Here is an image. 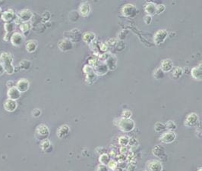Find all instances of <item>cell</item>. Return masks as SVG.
Wrapping results in <instances>:
<instances>
[{
  "label": "cell",
  "instance_id": "1",
  "mask_svg": "<svg viewBox=\"0 0 202 171\" xmlns=\"http://www.w3.org/2000/svg\"><path fill=\"white\" fill-rule=\"evenodd\" d=\"M114 125L119 128L124 133H129L135 129V121L131 119H124V118H115L113 120Z\"/></svg>",
  "mask_w": 202,
  "mask_h": 171
},
{
  "label": "cell",
  "instance_id": "2",
  "mask_svg": "<svg viewBox=\"0 0 202 171\" xmlns=\"http://www.w3.org/2000/svg\"><path fill=\"white\" fill-rule=\"evenodd\" d=\"M0 63L4 67L5 72L10 75L14 72L13 58L9 52H2L0 55Z\"/></svg>",
  "mask_w": 202,
  "mask_h": 171
},
{
  "label": "cell",
  "instance_id": "3",
  "mask_svg": "<svg viewBox=\"0 0 202 171\" xmlns=\"http://www.w3.org/2000/svg\"><path fill=\"white\" fill-rule=\"evenodd\" d=\"M98 58L104 61L109 71H115L117 68L118 59L115 55L111 54L110 52H106L99 56Z\"/></svg>",
  "mask_w": 202,
  "mask_h": 171
},
{
  "label": "cell",
  "instance_id": "4",
  "mask_svg": "<svg viewBox=\"0 0 202 171\" xmlns=\"http://www.w3.org/2000/svg\"><path fill=\"white\" fill-rule=\"evenodd\" d=\"M50 136V129L46 124H40L37 126L35 131V136L39 141H43L47 139Z\"/></svg>",
  "mask_w": 202,
  "mask_h": 171
},
{
  "label": "cell",
  "instance_id": "5",
  "mask_svg": "<svg viewBox=\"0 0 202 171\" xmlns=\"http://www.w3.org/2000/svg\"><path fill=\"white\" fill-rule=\"evenodd\" d=\"M83 71L85 74V81L87 84L91 85L96 82V80H97V76L94 73L92 67L89 66L88 64H86V65L84 66Z\"/></svg>",
  "mask_w": 202,
  "mask_h": 171
},
{
  "label": "cell",
  "instance_id": "6",
  "mask_svg": "<svg viewBox=\"0 0 202 171\" xmlns=\"http://www.w3.org/2000/svg\"><path fill=\"white\" fill-rule=\"evenodd\" d=\"M93 69L94 73H96V76H103L108 73L109 69H108L107 66L104 61H102L100 59H97L95 64L93 67Z\"/></svg>",
  "mask_w": 202,
  "mask_h": 171
},
{
  "label": "cell",
  "instance_id": "7",
  "mask_svg": "<svg viewBox=\"0 0 202 171\" xmlns=\"http://www.w3.org/2000/svg\"><path fill=\"white\" fill-rule=\"evenodd\" d=\"M138 9L136 6L133 4H126L122 8V15L125 17L134 18L136 17Z\"/></svg>",
  "mask_w": 202,
  "mask_h": 171
},
{
  "label": "cell",
  "instance_id": "8",
  "mask_svg": "<svg viewBox=\"0 0 202 171\" xmlns=\"http://www.w3.org/2000/svg\"><path fill=\"white\" fill-rule=\"evenodd\" d=\"M168 37V32L166 30H160L154 36V42L157 46L163 44Z\"/></svg>",
  "mask_w": 202,
  "mask_h": 171
},
{
  "label": "cell",
  "instance_id": "9",
  "mask_svg": "<svg viewBox=\"0 0 202 171\" xmlns=\"http://www.w3.org/2000/svg\"><path fill=\"white\" fill-rule=\"evenodd\" d=\"M66 38L69 39L71 42H79L82 39V35L80 30L78 29H73L71 30L68 31L65 34Z\"/></svg>",
  "mask_w": 202,
  "mask_h": 171
},
{
  "label": "cell",
  "instance_id": "10",
  "mask_svg": "<svg viewBox=\"0 0 202 171\" xmlns=\"http://www.w3.org/2000/svg\"><path fill=\"white\" fill-rule=\"evenodd\" d=\"M199 123V117L196 113H191L187 116L184 124L187 127H196Z\"/></svg>",
  "mask_w": 202,
  "mask_h": 171
},
{
  "label": "cell",
  "instance_id": "11",
  "mask_svg": "<svg viewBox=\"0 0 202 171\" xmlns=\"http://www.w3.org/2000/svg\"><path fill=\"white\" fill-rule=\"evenodd\" d=\"M176 138V134L174 131H166L160 137V142L165 144H170Z\"/></svg>",
  "mask_w": 202,
  "mask_h": 171
},
{
  "label": "cell",
  "instance_id": "12",
  "mask_svg": "<svg viewBox=\"0 0 202 171\" xmlns=\"http://www.w3.org/2000/svg\"><path fill=\"white\" fill-rule=\"evenodd\" d=\"M147 171H163V164L158 160H151L146 163Z\"/></svg>",
  "mask_w": 202,
  "mask_h": 171
},
{
  "label": "cell",
  "instance_id": "13",
  "mask_svg": "<svg viewBox=\"0 0 202 171\" xmlns=\"http://www.w3.org/2000/svg\"><path fill=\"white\" fill-rule=\"evenodd\" d=\"M152 153L155 157L160 158V159L164 160L167 157L164 147L163 145H160L154 146V148L152 149Z\"/></svg>",
  "mask_w": 202,
  "mask_h": 171
},
{
  "label": "cell",
  "instance_id": "14",
  "mask_svg": "<svg viewBox=\"0 0 202 171\" xmlns=\"http://www.w3.org/2000/svg\"><path fill=\"white\" fill-rule=\"evenodd\" d=\"M58 48L62 52H68L73 48V42H71L68 39H63L58 44Z\"/></svg>",
  "mask_w": 202,
  "mask_h": 171
},
{
  "label": "cell",
  "instance_id": "15",
  "mask_svg": "<svg viewBox=\"0 0 202 171\" xmlns=\"http://www.w3.org/2000/svg\"><path fill=\"white\" fill-rule=\"evenodd\" d=\"M33 14L29 9H23L17 13V17L23 23H27L32 18Z\"/></svg>",
  "mask_w": 202,
  "mask_h": 171
},
{
  "label": "cell",
  "instance_id": "16",
  "mask_svg": "<svg viewBox=\"0 0 202 171\" xmlns=\"http://www.w3.org/2000/svg\"><path fill=\"white\" fill-rule=\"evenodd\" d=\"M70 133V127L68 125H62L60 127H59V129L56 131V135L61 139H64L66 138Z\"/></svg>",
  "mask_w": 202,
  "mask_h": 171
},
{
  "label": "cell",
  "instance_id": "17",
  "mask_svg": "<svg viewBox=\"0 0 202 171\" xmlns=\"http://www.w3.org/2000/svg\"><path fill=\"white\" fill-rule=\"evenodd\" d=\"M91 11V6L88 2H82L78 8V13L81 17H87Z\"/></svg>",
  "mask_w": 202,
  "mask_h": 171
},
{
  "label": "cell",
  "instance_id": "18",
  "mask_svg": "<svg viewBox=\"0 0 202 171\" xmlns=\"http://www.w3.org/2000/svg\"><path fill=\"white\" fill-rule=\"evenodd\" d=\"M191 75L193 79L198 81L202 80V64H200L199 65L194 67L191 71Z\"/></svg>",
  "mask_w": 202,
  "mask_h": 171
},
{
  "label": "cell",
  "instance_id": "19",
  "mask_svg": "<svg viewBox=\"0 0 202 171\" xmlns=\"http://www.w3.org/2000/svg\"><path fill=\"white\" fill-rule=\"evenodd\" d=\"M29 87H30V83H29L28 80L27 79L22 78V79L17 81L15 87L17 89V90L19 91L21 93H22V92H27L28 90Z\"/></svg>",
  "mask_w": 202,
  "mask_h": 171
},
{
  "label": "cell",
  "instance_id": "20",
  "mask_svg": "<svg viewBox=\"0 0 202 171\" xmlns=\"http://www.w3.org/2000/svg\"><path fill=\"white\" fill-rule=\"evenodd\" d=\"M11 42L14 46H21L24 42V37L21 33L15 32L11 36Z\"/></svg>",
  "mask_w": 202,
  "mask_h": 171
},
{
  "label": "cell",
  "instance_id": "21",
  "mask_svg": "<svg viewBox=\"0 0 202 171\" xmlns=\"http://www.w3.org/2000/svg\"><path fill=\"white\" fill-rule=\"evenodd\" d=\"M160 69L164 73H168L173 69V62L170 59H164L160 63Z\"/></svg>",
  "mask_w": 202,
  "mask_h": 171
},
{
  "label": "cell",
  "instance_id": "22",
  "mask_svg": "<svg viewBox=\"0 0 202 171\" xmlns=\"http://www.w3.org/2000/svg\"><path fill=\"white\" fill-rule=\"evenodd\" d=\"M21 92L17 90V89L15 87H13L12 88H9L7 92V96H8L9 99L12 100H17L21 97Z\"/></svg>",
  "mask_w": 202,
  "mask_h": 171
},
{
  "label": "cell",
  "instance_id": "23",
  "mask_svg": "<svg viewBox=\"0 0 202 171\" xmlns=\"http://www.w3.org/2000/svg\"><path fill=\"white\" fill-rule=\"evenodd\" d=\"M17 104L16 101L12 100V99H7L4 103V108L6 111L14 112L17 109Z\"/></svg>",
  "mask_w": 202,
  "mask_h": 171
},
{
  "label": "cell",
  "instance_id": "24",
  "mask_svg": "<svg viewBox=\"0 0 202 171\" xmlns=\"http://www.w3.org/2000/svg\"><path fill=\"white\" fill-rule=\"evenodd\" d=\"M15 17V13L14 11L12 9H8V11H6L2 14L1 15V18L2 21H4L6 23H9Z\"/></svg>",
  "mask_w": 202,
  "mask_h": 171
},
{
  "label": "cell",
  "instance_id": "25",
  "mask_svg": "<svg viewBox=\"0 0 202 171\" xmlns=\"http://www.w3.org/2000/svg\"><path fill=\"white\" fill-rule=\"evenodd\" d=\"M156 7L157 5L153 2H147L144 7V11L148 15H156Z\"/></svg>",
  "mask_w": 202,
  "mask_h": 171
},
{
  "label": "cell",
  "instance_id": "26",
  "mask_svg": "<svg viewBox=\"0 0 202 171\" xmlns=\"http://www.w3.org/2000/svg\"><path fill=\"white\" fill-rule=\"evenodd\" d=\"M183 73H184V71H183V69L182 67H175V68H173V69L172 70V79L174 80H177L181 78L182 76L183 75Z\"/></svg>",
  "mask_w": 202,
  "mask_h": 171
},
{
  "label": "cell",
  "instance_id": "27",
  "mask_svg": "<svg viewBox=\"0 0 202 171\" xmlns=\"http://www.w3.org/2000/svg\"><path fill=\"white\" fill-rule=\"evenodd\" d=\"M83 41L87 44H91L94 40H96V34L92 32H87L82 36Z\"/></svg>",
  "mask_w": 202,
  "mask_h": 171
},
{
  "label": "cell",
  "instance_id": "28",
  "mask_svg": "<svg viewBox=\"0 0 202 171\" xmlns=\"http://www.w3.org/2000/svg\"><path fill=\"white\" fill-rule=\"evenodd\" d=\"M41 149L46 153H50L52 151V143L50 142V141L49 140L48 138L41 142Z\"/></svg>",
  "mask_w": 202,
  "mask_h": 171
},
{
  "label": "cell",
  "instance_id": "29",
  "mask_svg": "<svg viewBox=\"0 0 202 171\" xmlns=\"http://www.w3.org/2000/svg\"><path fill=\"white\" fill-rule=\"evenodd\" d=\"M26 50L29 53H33L36 51L37 48V42L36 40H29L27 41L25 46Z\"/></svg>",
  "mask_w": 202,
  "mask_h": 171
},
{
  "label": "cell",
  "instance_id": "30",
  "mask_svg": "<svg viewBox=\"0 0 202 171\" xmlns=\"http://www.w3.org/2000/svg\"><path fill=\"white\" fill-rule=\"evenodd\" d=\"M110 160L111 159H110V154H106V153L100 154V156L99 157V162H100V164L104 166H107L108 163L110 162Z\"/></svg>",
  "mask_w": 202,
  "mask_h": 171
},
{
  "label": "cell",
  "instance_id": "31",
  "mask_svg": "<svg viewBox=\"0 0 202 171\" xmlns=\"http://www.w3.org/2000/svg\"><path fill=\"white\" fill-rule=\"evenodd\" d=\"M153 77H154V79L156 80L163 79L164 77V72L160 69V67H157L153 73Z\"/></svg>",
  "mask_w": 202,
  "mask_h": 171
},
{
  "label": "cell",
  "instance_id": "32",
  "mask_svg": "<svg viewBox=\"0 0 202 171\" xmlns=\"http://www.w3.org/2000/svg\"><path fill=\"white\" fill-rule=\"evenodd\" d=\"M20 68L21 70H25V71H27L31 68V62L28 60H22L21 62H20Z\"/></svg>",
  "mask_w": 202,
  "mask_h": 171
},
{
  "label": "cell",
  "instance_id": "33",
  "mask_svg": "<svg viewBox=\"0 0 202 171\" xmlns=\"http://www.w3.org/2000/svg\"><path fill=\"white\" fill-rule=\"evenodd\" d=\"M166 129H167L168 131H175L177 128V126L175 124V123L173 120L167 121L165 124Z\"/></svg>",
  "mask_w": 202,
  "mask_h": 171
},
{
  "label": "cell",
  "instance_id": "34",
  "mask_svg": "<svg viewBox=\"0 0 202 171\" xmlns=\"http://www.w3.org/2000/svg\"><path fill=\"white\" fill-rule=\"evenodd\" d=\"M129 138L125 136H122L120 137L119 138V144L120 146H123V147H127L129 145Z\"/></svg>",
  "mask_w": 202,
  "mask_h": 171
},
{
  "label": "cell",
  "instance_id": "35",
  "mask_svg": "<svg viewBox=\"0 0 202 171\" xmlns=\"http://www.w3.org/2000/svg\"><path fill=\"white\" fill-rule=\"evenodd\" d=\"M154 129L156 131L157 133H161V132H164L166 130V126L164 123H160L158 122L155 125H154Z\"/></svg>",
  "mask_w": 202,
  "mask_h": 171
},
{
  "label": "cell",
  "instance_id": "36",
  "mask_svg": "<svg viewBox=\"0 0 202 171\" xmlns=\"http://www.w3.org/2000/svg\"><path fill=\"white\" fill-rule=\"evenodd\" d=\"M118 42V39L114 38H111L110 39H108L107 41L106 42V44L107 45L108 48H115V46L117 44Z\"/></svg>",
  "mask_w": 202,
  "mask_h": 171
},
{
  "label": "cell",
  "instance_id": "37",
  "mask_svg": "<svg viewBox=\"0 0 202 171\" xmlns=\"http://www.w3.org/2000/svg\"><path fill=\"white\" fill-rule=\"evenodd\" d=\"M30 29H31V25L28 23H22L20 24V30L22 33H28Z\"/></svg>",
  "mask_w": 202,
  "mask_h": 171
},
{
  "label": "cell",
  "instance_id": "38",
  "mask_svg": "<svg viewBox=\"0 0 202 171\" xmlns=\"http://www.w3.org/2000/svg\"><path fill=\"white\" fill-rule=\"evenodd\" d=\"M98 48L99 52H102V54L108 52V49H109L106 42H98Z\"/></svg>",
  "mask_w": 202,
  "mask_h": 171
},
{
  "label": "cell",
  "instance_id": "39",
  "mask_svg": "<svg viewBox=\"0 0 202 171\" xmlns=\"http://www.w3.org/2000/svg\"><path fill=\"white\" fill-rule=\"evenodd\" d=\"M117 167H118V162L116 161H115L114 159L110 160V162H109L107 164L108 168L111 170H113V171H115V170H116Z\"/></svg>",
  "mask_w": 202,
  "mask_h": 171
},
{
  "label": "cell",
  "instance_id": "40",
  "mask_svg": "<svg viewBox=\"0 0 202 171\" xmlns=\"http://www.w3.org/2000/svg\"><path fill=\"white\" fill-rule=\"evenodd\" d=\"M14 28H15V24H14L11 23V22L5 24V30H6L7 35H8V33H12Z\"/></svg>",
  "mask_w": 202,
  "mask_h": 171
},
{
  "label": "cell",
  "instance_id": "41",
  "mask_svg": "<svg viewBox=\"0 0 202 171\" xmlns=\"http://www.w3.org/2000/svg\"><path fill=\"white\" fill-rule=\"evenodd\" d=\"M138 139L136 138H134V137L129 138V142L128 145H129L131 148H137L138 146Z\"/></svg>",
  "mask_w": 202,
  "mask_h": 171
},
{
  "label": "cell",
  "instance_id": "42",
  "mask_svg": "<svg viewBox=\"0 0 202 171\" xmlns=\"http://www.w3.org/2000/svg\"><path fill=\"white\" fill-rule=\"evenodd\" d=\"M132 115V113L130 110L125 109L122 113V118L124 119H131V117Z\"/></svg>",
  "mask_w": 202,
  "mask_h": 171
},
{
  "label": "cell",
  "instance_id": "43",
  "mask_svg": "<svg viewBox=\"0 0 202 171\" xmlns=\"http://www.w3.org/2000/svg\"><path fill=\"white\" fill-rule=\"evenodd\" d=\"M125 48V44L123 41H118L117 44L115 46V48L116 49V51H119V52H122V50H124V48Z\"/></svg>",
  "mask_w": 202,
  "mask_h": 171
},
{
  "label": "cell",
  "instance_id": "44",
  "mask_svg": "<svg viewBox=\"0 0 202 171\" xmlns=\"http://www.w3.org/2000/svg\"><path fill=\"white\" fill-rule=\"evenodd\" d=\"M166 10V6L164 4L157 5L156 7V15H160Z\"/></svg>",
  "mask_w": 202,
  "mask_h": 171
},
{
  "label": "cell",
  "instance_id": "45",
  "mask_svg": "<svg viewBox=\"0 0 202 171\" xmlns=\"http://www.w3.org/2000/svg\"><path fill=\"white\" fill-rule=\"evenodd\" d=\"M136 164H135V163L134 161L128 163L127 167H126V169H127L128 171H135L136 170Z\"/></svg>",
  "mask_w": 202,
  "mask_h": 171
},
{
  "label": "cell",
  "instance_id": "46",
  "mask_svg": "<svg viewBox=\"0 0 202 171\" xmlns=\"http://www.w3.org/2000/svg\"><path fill=\"white\" fill-rule=\"evenodd\" d=\"M144 21L147 25H150V24H151V22H152V16L146 15L144 17Z\"/></svg>",
  "mask_w": 202,
  "mask_h": 171
},
{
  "label": "cell",
  "instance_id": "47",
  "mask_svg": "<svg viewBox=\"0 0 202 171\" xmlns=\"http://www.w3.org/2000/svg\"><path fill=\"white\" fill-rule=\"evenodd\" d=\"M128 34V32L127 30H122L120 31V33H119V35H118V38L120 39V40H122V39H124L126 37V36H127Z\"/></svg>",
  "mask_w": 202,
  "mask_h": 171
},
{
  "label": "cell",
  "instance_id": "48",
  "mask_svg": "<svg viewBox=\"0 0 202 171\" xmlns=\"http://www.w3.org/2000/svg\"><path fill=\"white\" fill-rule=\"evenodd\" d=\"M117 158H118V163L119 162H125L126 161V155L125 154H117Z\"/></svg>",
  "mask_w": 202,
  "mask_h": 171
},
{
  "label": "cell",
  "instance_id": "49",
  "mask_svg": "<svg viewBox=\"0 0 202 171\" xmlns=\"http://www.w3.org/2000/svg\"><path fill=\"white\" fill-rule=\"evenodd\" d=\"M32 115L34 117H39L41 115V111L38 108H35L32 111Z\"/></svg>",
  "mask_w": 202,
  "mask_h": 171
},
{
  "label": "cell",
  "instance_id": "50",
  "mask_svg": "<svg viewBox=\"0 0 202 171\" xmlns=\"http://www.w3.org/2000/svg\"><path fill=\"white\" fill-rule=\"evenodd\" d=\"M96 171H108V168L106 166L99 164L96 168Z\"/></svg>",
  "mask_w": 202,
  "mask_h": 171
},
{
  "label": "cell",
  "instance_id": "51",
  "mask_svg": "<svg viewBox=\"0 0 202 171\" xmlns=\"http://www.w3.org/2000/svg\"><path fill=\"white\" fill-rule=\"evenodd\" d=\"M128 152H129V149H128L127 147H123V146H121V147H120V154H125V155H126V154L128 153Z\"/></svg>",
  "mask_w": 202,
  "mask_h": 171
},
{
  "label": "cell",
  "instance_id": "52",
  "mask_svg": "<svg viewBox=\"0 0 202 171\" xmlns=\"http://www.w3.org/2000/svg\"><path fill=\"white\" fill-rule=\"evenodd\" d=\"M50 12H45L43 14V15H42V18L44 21H49L50 20Z\"/></svg>",
  "mask_w": 202,
  "mask_h": 171
},
{
  "label": "cell",
  "instance_id": "53",
  "mask_svg": "<svg viewBox=\"0 0 202 171\" xmlns=\"http://www.w3.org/2000/svg\"><path fill=\"white\" fill-rule=\"evenodd\" d=\"M4 73H5L4 67H3V65H2V64L0 63V76H2Z\"/></svg>",
  "mask_w": 202,
  "mask_h": 171
},
{
  "label": "cell",
  "instance_id": "54",
  "mask_svg": "<svg viewBox=\"0 0 202 171\" xmlns=\"http://www.w3.org/2000/svg\"><path fill=\"white\" fill-rule=\"evenodd\" d=\"M198 171H201V168H200V169H199V170H198Z\"/></svg>",
  "mask_w": 202,
  "mask_h": 171
},
{
  "label": "cell",
  "instance_id": "55",
  "mask_svg": "<svg viewBox=\"0 0 202 171\" xmlns=\"http://www.w3.org/2000/svg\"><path fill=\"white\" fill-rule=\"evenodd\" d=\"M1 11H2V9H1V8H0V14H1Z\"/></svg>",
  "mask_w": 202,
  "mask_h": 171
},
{
  "label": "cell",
  "instance_id": "56",
  "mask_svg": "<svg viewBox=\"0 0 202 171\" xmlns=\"http://www.w3.org/2000/svg\"><path fill=\"white\" fill-rule=\"evenodd\" d=\"M143 171H147V170H143Z\"/></svg>",
  "mask_w": 202,
  "mask_h": 171
}]
</instances>
